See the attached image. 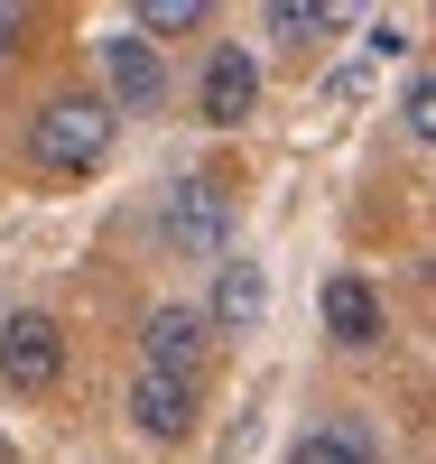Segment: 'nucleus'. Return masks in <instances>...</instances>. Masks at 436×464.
Returning a JSON list of instances; mask_svg holds the SVG:
<instances>
[{"instance_id":"1","label":"nucleus","mask_w":436,"mask_h":464,"mask_svg":"<svg viewBox=\"0 0 436 464\" xmlns=\"http://www.w3.org/2000/svg\"><path fill=\"white\" fill-rule=\"evenodd\" d=\"M111 140H121V121H111L102 93H47V102H37V121H28V168H47V177H93V168L111 159Z\"/></svg>"},{"instance_id":"2","label":"nucleus","mask_w":436,"mask_h":464,"mask_svg":"<svg viewBox=\"0 0 436 464\" xmlns=\"http://www.w3.org/2000/svg\"><path fill=\"white\" fill-rule=\"evenodd\" d=\"M158 242L186 251V260H223L232 251V186L223 177H177L168 196H158Z\"/></svg>"},{"instance_id":"3","label":"nucleus","mask_w":436,"mask_h":464,"mask_svg":"<svg viewBox=\"0 0 436 464\" xmlns=\"http://www.w3.org/2000/svg\"><path fill=\"white\" fill-rule=\"evenodd\" d=\"M0 381L28 391V400L65 381V325L47 306H10V316H0Z\"/></svg>"},{"instance_id":"4","label":"nucleus","mask_w":436,"mask_h":464,"mask_svg":"<svg viewBox=\"0 0 436 464\" xmlns=\"http://www.w3.org/2000/svg\"><path fill=\"white\" fill-rule=\"evenodd\" d=\"M102 84H111V111H158L168 102V47H149L140 28H111L102 37Z\"/></svg>"},{"instance_id":"5","label":"nucleus","mask_w":436,"mask_h":464,"mask_svg":"<svg viewBox=\"0 0 436 464\" xmlns=\"http://www.w3.org/2000/svg\"><path fill=\"white\" fill-rule=\"evenodd\" d=\"M121 418H131V437H149V446H186V437H195V381H177V372H131Z\"/></svg>"},{"instance_id":"6","label":"nucleus","mask_w":436,"mask_h":464,"mask_svg":"<svg viewBox=\"0 0 436 464\" xmlns=\"http://www.w3.org/2000/svg\"><path fill=\"white\" fill-rule=\"evenodd\" d=\"M214 353V325H205V306H149V325H140V372H177L195 381Z\"/></svg>"},{"instance_id":"7","label":"nucleus","mask_w":436,"mask_h":464,"mask_svg":"<svg viewBox=\"0 0 436 464\" xmlns=\"http://www.w3.org/2000/svg\"><path fill=\"white\" fill-rule=\"evenodd\" d=\"M195 111H205L214 130H242L260 111V56L251 47H214L205 74H195Z\"/></svg>"},{"instance_id":"8","label":"nucleus","mask_w":436,"mask_h":464,"mask_svg":"<svg viewBox=\"0 0 436 464\" xmlns=\"http://www.w3.org/2000/svg\"><path fill=\"white\" fill-rule=\"evenodd\" d=\"M260 306H269L260 260L232 251V269H214V306H205V325H214V334H251V325H260Z\"/></svg>"},{"instance_id":"9","label":"nucleus","mask_w":436,"mask_h":464,"mask_svg":"<svg viewBox=\"0 0 436 464\" xmlns=\"http://www.w3.org/2000/svg\"><path fill=\"white\" fill-rule=\"evenodd\" d=\"M325 334L334 343H381V288L353 279V269H334L325 279Z\"/></svg>"},{"instance_id":"10","label":"nucleus","mask_w":436,"mask_h":464,"mask_svg":"<svg viewBox=\"0 0 436 464\" xmlns=\"http://www.w3.org/2000/svg\"><path fill=\"white\" fill-rule=\"evenodd\" d=\"M288 464H381V446H372L363 418H325V428H306L288 446Z\"/></svg>"},{"instance_id":"11","label":"nucleus","mask_w":436,"mask_h":464,"mask_svg":"<svg viewBox=\"0 0 436 464\" xmlns=\"http://www.w3.org/2000/svg\"><path fill=\"white\" fill-rule=\"evenodd\" d=\"M325 28H334V10H315V0H269V37H288V47H315Z\"/></svg>"},{"instance_id":"12","label":"nucleus","mask_w":436,"mask_h":464,"mask_svg":"<svg viewBox=\"0 0 436 464\" xmlns=\"http://www.w3.org/2000/svg\"><path fill=\"white\" fill-rule=\"evenodd\" d=\"M205 19H214L205 0H149V10H140V37H149V47H158V37H195Z\"/></svg>"},{"instance_id":"13","label":"nucleus","mask_w":436,"mask_h":464,"mask_svg":"<svg viewBox=\"0 0 436 464\" xmlns=\"http://www.w3.org/2000/svg\"><path fill=\"white\" fill-rule=\"evenodd\" d=\"M400 121H409V140H427V149H436V65L400 93Z\"/></svg>"},{"instance_id":"14","label":"nucleus","mask_w":436,"mask_h":464,"mask_svg":"<svg viewBox=\"0 0 436 464\" xmlns=\"http://www.w3.org/2000/svg\"><path fill=\"white\" fill-rule=\"evenodd\" d=\"M19 37H28V10H19V0H0V56H19Z\"/></svg>"},{"instance_id":"15","label":"nucleus","mask_w":436,"mask_h":464,"mask_svg":"<svg viewBox=\"0 0 436 464\" xmlns=\"http://www.w3.org/2000/svg\"><path fill=\"white\" fill-rule=\"evenodd\" d=\"M0 464H19V446H10V437H0Z\"/></svg>"}]
</instances>
